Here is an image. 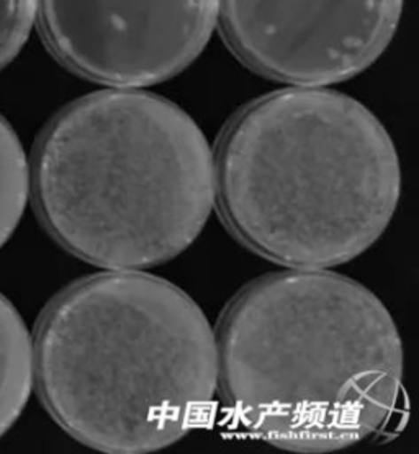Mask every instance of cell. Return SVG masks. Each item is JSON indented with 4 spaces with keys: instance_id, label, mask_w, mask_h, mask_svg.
Instances as JSON below:
<instances>
[{
    "instance_id": "8992f818",
    "label": "cell",
    "mask_w": 419,
    "mask_h": 454,
    "mask_svg": "<svg viewBox=\"0 0 419 454\" xmlns=\"http://www.w3.org/2000/svg\"><path fill=\"white\" fill-rule=\"evenodd\" d=\"M405 0H220L226 43L252 71L295 86L361 74L392 43Z\"/></svg>"
},
{
    "instance_id": "277c9868",
    "label": "cell",
    "mask_w": 419,
    "mask_h": 454,
    "mask_svg": "<svg viewBox=\"0 0 419 454\" xmlns=\"http://www.w3.org/2000/svg\"><path fill=\"white\" fill-rule=\"evenodd\" d=\"M32 181L50 235L113 270L177 258L216 202L204 131L171 100L140 90H100L66 106L38 140Z\"/></svg>"
},
{
    "instance_id": "6da1fadb",
    "label": "cell",
    "mask_w": 419,
    "mask_h": 454,
    "mask_svg": "<svg viewBox=\"0 0 419 454\" xmlns=\"http://www.w3.org/2000/svg\"><path fill=\"white\" fill-rule=\"evenodd\" d=\"M226 405L254 438L291 453H333L390 422L403 345L387 307L362 284L322 270L251 282L216 333Z\"/></svg>"
},
{
    "instance_id": "5b68a950",
    "label": "cell",
    "mask_w": 419,
    "mask_h": 454,
    "mask_svg": "<svg viewBox=\"0 0 419 454\" xmlns=\"http://www.w3.org/2000/svg\"><path fill=\"white\" fill-rule=\"evenodd\" d=\"M220 0H36L54 58L77 76L148 87L181 74L210 42Z\"/></svg>"
},
{
    "instance_id": "3957f363",
    "label": "cell",
    "mask_w": 419,
    "mask_h": 454,
    "mask_svg": "<svg viewBox=\"0 0 419 454\" xmlns=\"http://www.w3.org/2000/svg\"><path fill=\"white\" fill-rule=\"evenodd\" d=\"M216 204L247 248L295 270L366 253L401 194L387 129L361 102L328 89H283L228 123L215 156Z\"/></svg>"
},
{
    "instance_id": "ba28073f",
    "label": "cell",
    "mask_w": 419,
    "mask_h": 454,
    "mask_svg": "<svg viewBox=\"0 0 419 454\" xmlns=\"http://www.w3.org/2000/svg\"><path fill=\"white\" fill-rule=\"evenodd\" d=\"M30 194L27 154L11 123L0 115V248L22 220Z\"/></svg>"
},
{
    "instance_id": "9c48e42d",
    "label": "cell",
    "mask_w": 419,
    "mask_h": 454,
    "mask_svg": "<svg viewBox=\"0 0 419 454\" xmlns=\"http://www.w3.org/2000/svg\"><path fill=\"white\" fill-rule=\"evenodd\" d=\"M36 22V0H0V71L22 51Z\"/></svg>"
},
{
    "instance_id": "7a4b0ae2",
    "label": "cell",
    "mask_w": 419,
    "mask_h": 454,
    "mask_svg": "<svg viewBox=\"0 0 419 454\" xmlns=\"http://www.w3.org/2000/svg\"><path fill=\"white\" fill-rule=\"evenodd\" d=\"M33 353L46 411L104 453L169 448L215 405V332L187 294L154 276L119 270L74 282L46 307Z\"/></svg>"
},
{
    "instance_id": "52a82bcc",
    "label": "cell",
    "mask_w": 419,
    "mask_h": 454,
    "mask_svg": "<svg viewBox=\"0 0 419 454\" xmlns=\"http://www.w3.org/2000/svg\"><path fill=\"white\" fill-rule=\"evenodd\" d=\"M35 380V353L28 328L0 294V438L25 411Z\"/></svg>"
}]
</instances>
